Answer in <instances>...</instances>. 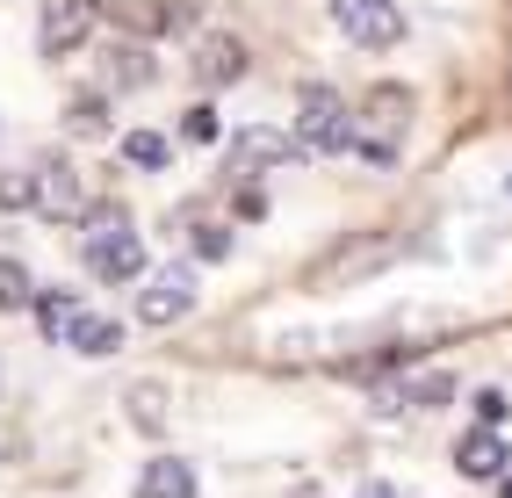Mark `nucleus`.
<instances>
[{"label": "nucleus", "mask_w": 512, "mask_h": 498, "mask_svg": "<svg viewBox=\"0 0 512 498\" xmlns=\"http://www.w3.org/2000/svg\"><path fill=\"white\" fill-rule=\"evenodd\" d=\"M404 130H412V87L383 80V87H368L361 123H347V145H354L361 159H375V166H390L397 145H404Z\"/></svg>", "instance_id": "1"}, {"label": "nucleus", "mask_w": 512, "mask_h": 498, "mask_svg": "<svg viewBox=\"0 0 512 498\" xmlns=\"http://www.w3.org/2000/svg\"><path fill=\"white\" fill-rule=\"evenodd\" d=\"M145 246L138 231L123 224V210H94V239H87V275L94 282H138Z\"/></svg>", "instance_id": "2"}, {"label": "nucleus", "mask_w": 512, "mask_h": 498, "mask_svg": "<svg viewBox=\"0 0 512 498\" xmlns=\"http://www.w3.org/2000/svg\"><path fill=\"white\" fill-rule=\"evenodd\" d=\"M195 311V268L188 260H166V268H152V282L138 289V318L145 325H174Z\"/></svg>", "instance_id": "3"}, {"label": "nucleus", "mask_w": 512, "mask_h": 498, "mask_svg": "<svg viewBox=\"0 0 512 498\" xmlns=\"http://www.w3.org/2000/svg\"><path fill=\"white\" fill-rule=\"evenodd\" d=\"M347 145V109H339L332 87H303L296 109V152H339Z\"/></svg>", "instance_id": "4"}, {"label": "nucleus", "mask_w": 512, "mask_h": 498, "mask_svg": "<svg viewBox=\"0 0 512 498\" xmlns=\"http://www.w3.org/2000/svg\"><path fill=\"white\" fill-rule=\"evenodd\" d=\"M29 210H44L51 224H80L94 203L80 195V174H73V166H65V159H51L44 174H29Z\"/></svg>", "instance_id": "5"}, {"label": "nucleus", "mask_w": 512, "mask_h": 498, "mask_svg": "<svg viewBox=\"0 0 512 498\" xmlns=\"http://www.w3.org/2000/svg\"><path fill=\"white\" fill-rule=\"evenodd\" d=\"M332 22L347 29L354 44H368V51H390L404 37V15L390 8V0H332Z\"/></svg>", "instance_id": "6"}, {"label": "nucleus", "mask_w": 512, "mask_h": 498, "mask_svg": "<svg viewBox=\"0 0 512 498\" xmlns=\"http://www.w3.org/2000/svg\"><path fill=\"white\" fill-rule=\"evenodd\" d=\"M448 390H455V376H448V369H412V376L383 369V390H375V412H383V419H397V412H412V405H440Z\"/></svg>", "instance_id": "7"}, {"label": "nucleus", "mask_w": 512, "mask_h": 498, "mask_svg": "<svg viewBox=\"0 0 512 498\" xmlns=\"http://www.w3.org/2000/svg\"><path fill=\"white\" fill-rule=\"evenodd\" d=\"M383 260H390V239H347V246H339V260H318L303 282H311V289H347V282L375 275Z\"/></svg>", "instance_id": "8"}, {"label": "nucleus", "mask_w": 512, "mask_h": 498, "mask_svg": "<svg viewBox=\"0 0 512 498\" xmlns=\"http://www.w3.org/2000/svg\"><path fill=\"white\" fill-rule=\"evenodd\" d=\"M87 29H94V8H87V0H44L37 44H44V58H65V51L87 44Z\"/></svg>", "instance_id": "9"}, {"label": "nucleus", "mask_w": 512, "mask_h": 498, "mask_svg": "<svg viewBox=\"0 0 512 498\" xmlns=\"http://www.w3.org/2000/svg\"><path fill=\"white\" fill-rule=\"evenodd\" d=\"M296 159V138H282V130H238V145H231V181H246V174H267V166H282Z\"/></svg>", "instance_id": "10"}, {"label": "nucleus", "mask_w": 512, "mask_h": 498, "mask_svg": "<svg viewBox=\"0 0 512 498\" xmlns=\"http://www.w3.org/2000/svg\"><path fill=\"white\" fill-rule=\"evenodd\" d=\"M238 73H246V44L224 37V29H210V37L195 44V80L202 87H231Z\"/></svg>", "instance_id": "11"}, {"label": "nucleus", "mask_w": 512, "mask_h": 498, "mask_svg": "<svg viewBox=\"0 0 512 498\" xmlns=\"http://www.w3.org/2000/svg\"><path fill=\"white\" fill-rule=\"evenodd\" d=\"M29 304H37V325H44V340H73V332H80V318H87V304H80V296L73 289H44V296H29Z\"/></svg>", "instance_id": "12"}, {"label": "nucleus", "mask_w": 512, "mask_h": 498, "mask_svg": "<svg viewBox=\"0 0 512 498\" xmlns=\"http://www.w3.org/2000/svg\"><path fill=\"white\" fill-rule=\"evenodd\" d=\"M138 498H195V470H188L181 455H159V462H145Z\"/></svg>", "instance_id": "13"}, {"label": "nucleus", "mask_w": 512, "mask_h": 498, "mask_svg": "<svg viewBox=\"0 0 512 498\" xmlns=\"http://www.w3.org/2000/svg\"><path fill=\"white\" fill-rule=\"evenodd\" d=\"M455 470H462V477H498V470H505V441H498V434H469V441L455 448Z\"/></svg>", "instance_id": "14"}, {"label": "nucleus", "mask_w": 512, "mask_h": 498, "mask_svg": "<svg viewBox=\"0 0 512 498\" xmlns=\"http://www.w3.org/2000/svg\"><path fill=\"white\" fill-rule=\"evenodd\" d=\"M109 80H116V87H152V80H159V73H152V51L116 44V51H109Z\"/></svg>", "instance_id": "15"}, {"label": "nucleus", "mask_w": 512, "mask_h": 498, "mask_svg": "<svg viewBox=\"0 0 512 498\" xmlns=\"http://www.w3.org/2000/svg\"><path fill=\"white\" fill-rule=\"evenodd\" d=\"M65 347H80V354H116V347H123V325H116V318H80V332H73Z\"/></svg>", "instance_id": "16"}, {"label": "nucleus", "mask_w": 512, "mask_h": 498, "mask_svg": "<svg viewBox=\"0 0 512 498\" xmlns=\"http://www.w3.org/2000/svg\"><path fill=\"white\" fill-rule=\"evenodd\" d=\"M130 419H138V434H166V390L159 383L130 390Z\"/></svg>", "instance_id": "17"}, {"label": "nucleus", "mask_w": 512, "mask_h": 498, "mask_svg": "<svg viewBox=\"0 0 512 498\" xmlns=\"http://www.w3.org/2000/svg\"><path fill=\"white\" fill-rule=\"evenodd\" d=\"M123 159L145 166V174H159V166H166V138H159V130H130V138H123Z\"/></svg>", "instance_id": "18"}, {"label": "nucleus", "mask_w": 512, "mask_h": 498, "mask_svg": "<svg viewBox=\"0 0 512 498\" xmlns=\"http://www.w3.org/2000/svg\"><path fill=\"white\" fill-rule=\"evenodd\" d=\"M29 296H37L29 275L15 268V260H0V311H29Z\"/></svg>", "instance_id": "19"}, {"label": "nucleus", "mask_w": 512, "mask_h": 498, "mask_svg": "<svg viewBox=\"0 0 512 498\" xmlns=\"http://www.w3.org/2000/svg\"><path fill=\"white\" fill-rule=\"evenodd\" d=\"M181 138H188V145H217V109L195 102V109L181 116Z\"/></svg>", "instance_id": "20"}, {"label": "nucleus", "mask_w": 512, "mask_h": 498, "mask_svg": "<svg viewBox=\"0 0 512 498\" xmlns=\"http://www.w3.org/2000/svg\"><path fill=\"white\" fill-rule=\"evenodd\" d=\"M123 29H130V37H152V29H166V22H159L152 0H130V8H123Z\"/></svg>", "instance_id": "21"}, {"label": "nucleus", "mask_w": 512, "mask_h": 498, "mask_svg": "<svg viewBox=\"0 0 512 498\" xmlns=\"http://www.w3.org/2000/svg\"><path fill=\"white\" fill-rule=\"evenodd\" d=\"M0 210H29V174H0Z\"/></svg>", "instance_id": "22"}, {"label": "nucleus", "mask_w": 512, "mask_h": 498, "mask_svg": "<svg viewBox=\"0 0 512 498\" xmlns=\"http://www.w3.org/2000/svg\"><path fill=\"white\" fill-rule=\"evenodd\" d=\"M195 246H202V260H224V224H195Z\"/></svg>", "instance_id": "23"}, {"label": "nucleus", "mask_w": 512, "mask_h": 498, "mask_svg": "<svg viewBox=\"0 0 512 498\" xmlns=\"http://www.w3.org/2000/svg\"><path fill=\"white\" fill-rule=\"evenodd\" d=\"M238 217H267V195L260 188H238Z\"/></svg>", "instance_id": "24"}, {"label": "nucleus", "mask_w": 512, "mask_h": 498, "mask_svg": "<svg viewBox=\"0 0 512 498\" xmlns=\"http://www.w3.org/2000/svg\"><path fill=\"white\" fill-rule=\"evenodd\" d=\"M476 419H491V426H498V419H505V397H498V390H484V397H476Z\"/></svg>", "instance_id": "25"}, {"label": "nucleus", "mask_w": 512, "mask_h": 498, "mask_svg": "<svg viewBox=\"0 0 512 498\" xmlns=\"http://www.w3.org/2000/svg\"><path fill=\"white\" fill-rule=\"evenodd\" d=\"M361 498H397V484H368V491H361Z\"/></svg>", "instance_id": "26"}, {"label": "nucleus", "mask_w": 512, "mask_h": 498, "mask_svg": "<svg viewBox=\"0 0 512 498\" xmlns=\"http://www.w3.org/2000/svg\"><path fill=\"white\" fill-rule=\"evenodd\" d=\"M505 498H512V484H505Z\"/></svg>", "instance_id": "27"}]
</instances>
